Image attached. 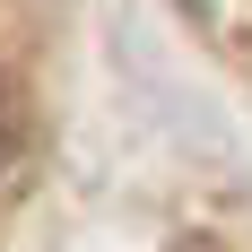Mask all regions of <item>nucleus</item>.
I'll list each match as a JSON object with an SVG mask.
<instances>
[{"label": "nucleus", "mask_w": 252, "mask_h": 252, "mask_svg": "<svg viewBox=\"0 0 252 252\" xmlns=\"http://www.w3.org/2000/svg\"><path fill=\"white\" fill-rule=\"evenodd\" d=\"M9 157H18V122H9V104H0V174H9Z\"/></svg>", "instance_id": "obj_1"}]
</instances>
